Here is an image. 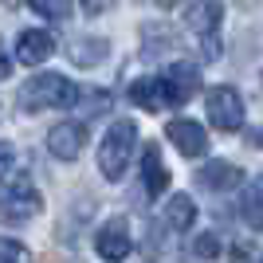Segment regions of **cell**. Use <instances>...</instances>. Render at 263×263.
<instances>
[{"label": "cell", "mask_w": 263, "mask_h": 263, "mask_svg": "<svg viewBox=\"0 0 263 263\" xmlns=\"http://www.w3.org/2000/svg\"><path fill=\"white\" fill-rule=\"evenodd\" d=\"M32 8L44 20H71V0H32Z\"/></svg>", "instance_id": "cell-17"}, {"label": "cell", "mask_w": 263, "mask_h": 263, "mask_svg": "<svg viewBox=\"0 0 263 263\" xmlns=\"http://www.w3.org/2000/svg\"><path fill=\"white\" fill-rule=\"evenodd\" d=\"M28 259V248L20 240H8V236H0V263H24Z\"/></svg>", "instance_id": "cell-19"}, {"label": "cell", "mask_w": 263, "mask_h": 263, "mask_svg": "<svg viewBox=\"0 0 263 263\" xmlns=\"http://www.w3.org/2000/svg\"><path fill=\"white\" fill-rule=\"evenodd\" d=\"M83 145H87V122H59L47 134V149L59 161H75L83 154Z\"/></svg>", "instance_id": "cell-8"}, {"label": "cell", "mask_w": 263, "mask_h": 263, "mask_svg": "<svg viewBox=\"0 0 263 263\" xmlns=\"http://www.w3.org/2000/svg\"><path fill=\"white\" fill-rule=\"evenodd\" d=\"M51 51H55V40L44 28H28V32L16 35V59H20L24 67H40Z\"/></svg>", "instance_id": "cell-10"}, {"label": "cell", "mask_w": 263, "mask_h": 263, "mask_svg": "<svg viewBox=\"0 0 263 263\" xmlns=\"http://www.w3.org/2000/svg\"><path fill=\"white\" fill-rule=\"evenodd\" d=\"M240 216L252 232H263V177H255L240 197Z\"/></svg>", "instance_id": "cell-14"}, {"label": "cell", "mask_w": 263, "mask_h": 263, "mask_svg": "<svg viewBox=\"0 0 263 263\" xmlns=\"http://www.w3.org/2000/svg\"><path fill=\"white\" fill-rule=\"evenodd\" d=\"M220 20H224L220 0H197V4L189 8V28L200 35L204 59H220Z\"/></svg>", "instance_id": "cell-5"}, {"label": "cell", "mask_w": 263, "mask_h": 263, "mask_svg": "<svg viewBox=\"0 0 263 263\" xmlns=\"http://www.w3.org/2000/svg\"><path fill=\"white\" fill-rule=\"evenodd\" d=\"M165 138H169L185 157H200L204 149H209V134H204V126L193 122V118H173L169 126H165Z\"/></svg>", "instance_id": "cell-9"}, {"label": "cell", "mask_w": 263, "mask_h": 263, "mask_svg": "<svg viewBox=\"0 0 263 263\" xmlns=\"http://www.w3.org/2000/svg\"><path fill=\"white\" fill-rule=\"evenodd\" d=\"M157 4H161V8H169V4H173V0H157Z\"/></svg>", "instance_id": "cell-25"}, {"label": "cell", "mask_w": 263, "mask_h": 263, "mask_svg": "<svg viewBox=\"0 0 263 263\" xmlns=\"http://www.w3.org/2000/svg\"><path fill=\"white\" fill-rule=\"evenodd\" d=\"M110 44L102 40V35H87V40H75L71 44V63L75 67H99L102 59H106Z\"/></svg>", "instance_id": "cell-16"}, {"label": "cell", "mask_w": 263, "mask_h": 263, "mask_svg": "<svg viewBox=\"0 0 263 263\" xmlns=\"http://www.w3.org/2000/svg\"><path fill=\"white\" fill-rule=\"evenodd\" d=\"M4 4H8V8H16V4H20V0H4Z\"/></svg>", "instance_id": "cell-24"}, {"label": "cell", "mask_w": 263, "mask_h": 263, "mask_svg": "<svg viewBox=\"0 0 263 263\" xmlns=\"http://www.w3.org/2000/svg\"><path fill=\"white\" fill-rule=\"evenodd\" d=\"M95 252H99V259L106 263H122L126 255L134 252V240H130V224H126V216H114L106 220L99 228V236H95Z\"/></svg>", "instance_id": "cell-6"}, {"label": "cell", "mask_w": 263, "mask_h": 263, "mask_svg": "<svg viewBox=\"0 0 263 263\" xmlns=\"http://www.w3.org/2000/svg\"><path fill=\"white\" fill-rule=\"evenodd\" d=\"M134 145H138V126H134L130 118H118L106 130L102 145H99V169H102L106 181H118V177L126 173V165H130V157H134Z\"/></svg>", "instance_id": "cell-2"}, {"label": "cell", "mask_w": 263, "mask_h": 263, "mask_svg": "<svg viewBox=\"0 0 263 263\" xmlns=\"http://www.w3.org/2000/svg\"><path fill=\"white\" fill-rule=\"evenodd\" d=\"M130 102L134 106L149 110V114H157V110L169 106V99H165V83L161 79H138V83H130Z\"/></svg>", "instance_id": "cell-13"}, {"label": "cell", "mask_w": 263, "mask_h": 263, "mask_svg": "<svg viewBox=\"0 0 263 263\" xmlns=\"http://www.w3.org/2000/svg\"><path fill=\"white\" fill-rule=\"evenodd\" d=\"M252 142H255V145H259V149H263V126H259V130L252 134Z\"/></svg>", "instance_id": "cell-23"}, {"label": "cell", "mask_w": 263, "mask_h": 263, "mask_svg": "<svg viewBox=\"0 0 263 263\" xmlns=\"http://www.w3.org/2000/svg\"><path fill=\"white\" fill-rule=\"evenodd\" d=\"M197 185L209 189V193H228V189L243 185V169H240V165H232V161H209L197 173Z\"/></svg>", "instance_id": "cell-11"}, {"label": "cell", "mask_w": 263, "mask_h": 263, "mask_svg": "<svg viewBox=\"0 0 263 263\" xmlns=\"http://www.w3.org/2000/svg\"><path fill=\"white\" fill-rule=\"evenodd\" d=\"M193 220H197V204H193L189 193L169 197V204H165V224H169V228H173V232H189V228H193Z\"/></svg>", "instance_id": "cell-15"}, {"label": "cell", "mask_w": 263, "mask_h": 263, "mask_svg": "<svg viewBox=\"0 0 263 263\" xmlns=\"http://www.w3.org/2000/svg\"><path fill=\"white\" fill-rule=\"evenodd\" d=\"M44 209V197H40V189L32 185V177H12L8 189L0 193V220L4 224H28L32 216H40Z\"/></svg>", "instance_id": "cell-3"}, {"label": "cell", "mask_w": 263, "mask_h": 263, "mask_svg": "<svg viewBox=\"0 0 263 263\" xmlns=\"http://www.w3.org/2000/svg\"><path fill=\"white\" fill-rule=\"evenodd\" d=\"M259 263H263V259H259Z\"/></svg>", "instance_id": "cell-26"}, {"label": "cell", "mask_w": 263, "mask_h": 263, "mask_svg": "<svg viewBox=\"0 0 263 263\" xmlns=\"http://www.w3.org/2000/svg\"><path fill=\"white\" fill-rule=\"evenodd\" d=\"M12 169H16V149H12L8 142H0V181L12 177Z\"/></svg>", "instance_id": "cell-20"}, {"label": "cell", "mask_w": 263, "mask_h": 263, "mask_svg": "<svg viewBox=\"0 0 263 263\" xmlns=\"http://www.w3.org/2000/svg\"><path fill=\"white\" fill-rule=\"evenodd\" d=\"M204 114L216 130L224 134H236L243 126V99L236 87H212L209 99H204Z\"/></svg>", "instance_id": "cell-4"}, {"label": "cell", "mask_w": 263, "mask_h": 263, "mask_svg": "<svg viewBox=\"0 0 263 263\" xmlns=\"http://www.w3.org/2000/svg\"><path fill=\"white\" fill-rule=\"evenodd\" d=\"M161 83H165V99H169V106H185V102L200 90V71L193 63H185V59H177V63L165 67Z\"/></svg>", "instance_id": "cell-7"}, {"label": "cell", "mask_w": 263, "mask_h": 263, "mask_svg": "<svg viewBox=\"0 0 263 263\" xmlns=\"http://www.w3.org/2000/svg\"><path fill=\"white\" fill-rule=\"evenodd\" d=\"M83 102V90H79V83H71L67 75H35L28 79L20 87V95H16V106L24 110V114H40V110H71Z\"/></svg>", "instance_id": "cell-1"}, {"label": "cell", "mask_w": 263, "mask_h": 263, "mask_svg": "<svg viewBox=\"0 0 263 263\" xmlns=\"http://www.w3.org/2000/svg\"><path fill=\"white\" fill-rule=\"evenodd\" d=\"M79 4H83L90 16H99V12H106V8H110V0H79Z\"/></svg>", "instance_id": "cell-21"}, {"label": "cell", "mask_w": 263, "mask_h": 263, "mask_svg": "<svg viewBox=\"0 0 263 263\" xmlns=\"http://www.w3.org/2000/svg\"><path fill=\"white\" fill-rule=\"evenodd\" d=\"M8 71H12V63L4 59V51H0V79H8Z\"/></svg>", "instance_id": "cell-22"}, {"label": "cell", "mask_w": 263, "mask_h": 263, "mask_svg": "<svg viewBox=\"0 0 263 263\" xmlns=\"http://www.w3.org/2000/svg\"><path fill=\"white\" fill-rule=\"evenodd\" d=\"M142 189H145V197H161L169 189V169L161 165V149L154 142H145L142 149Z\"/></svg>", "instance_id": "cell-12"}, {"label": "cell", "mask_w": 263, "mask_h": 263, "mask_svg": "<svg viewBox=\"0 0 263 263\" xmlns=\"http://www.w3.org/2000/svg\"><path fill=\"white\" fill-rule=\"evenodd\" d=\"M220 248H224V243H220L216 232H200L197 240H193V252H197V259H216Z\"/></svg>", "instance_id": "cell-18"}]
</instances>
